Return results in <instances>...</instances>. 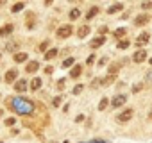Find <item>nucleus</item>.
<instances>
[{"label": "nucleus", "mask_w": 152, "mask_h": 143, "mask_svg": "<svg viewBox=\"0 0 152 143\" xmlns=\"http://www.w3.org/2000/svg\"><path fill=\"white\" fill-rule=\"evenodd\" d=\"M6 106L11 107L15 113L18 115H23V116H29L34 113V102L29 100V98H23V97H16V98H11V100H6Z\"/></svg>", "instance_id": "f257e3e1"}, {"label": "nucleus", "mask_w": 152, "mask_h": 143, "mask_svg": "<svg viewBox=\"0 0 152 143\" xmlns=\"http://www.w3.org/2000/svg\"><path fill=\"white\" fill-rule=\"evenodd\" d=\"M70 34H72V25H63V27L57 29V38H59V39H64V38H68Z\"/></svg>", "instance_id": "f03ea898"}, {"label": "nucleus", "mask_w": 152, "mask_h": 143, "mask_svg": "<svg viewBox=\"0 0 152 143\" xmlns=\"http://www.w3.org/2000/svg\"><path fill=\"white\" fill-rule=\"evenodd\" d=\"M132 113H134L132 109H125L124 113H120V115L116 116V120H118V122H122V123H124V122H129V120L132 118Z\"/></svg>", "instance_id": "7ed1b4c3"}, {"label": "nucleus", "mask_w": 152, "mask_h": 143, "mask_svg": "<svg viewBox=\"0 0 152 143\" xmlns=\"http://www.w3.org/2000/svg\"><path fill=\"white\" fill-rule=\"evenodd\" d=\"M125 100H127L125 95H118V97H115V98L111 100V106H113V107H120V106L125 104Z\"/></svg>", "instance_id": "20e7f679"}, {"label": "nucleus", "mask_w": 152, "mask_h": 143, "mask_svg": "<svg viewBox=\"0 0 152 143\" xmlns=\"http://www.w3.org/2000/svg\"><path fill=\"white\" fill-rule=\"evenodd\" d=\"M16 77H18V70H9L7 74H6V77H4V79H6V82H7V84H11Z\"/></svg>", "instance_id": "39448f33"}, {"label": "nucleus", "mask_w": 152, "mask_h": 143, "mask_svg": "<svg viewBox=\"0 0 152 143\" xmlns=\"http://www.w3.org/2000/svg\"><path fill=\"white\" fill-rule=\"evenodd\" d=\"M145 57H147V52H145V50H138V52L132 55V61H134V63H143Z\"/></svg>", "instance_id": "423d86ee"}, {"label": "nucleus", "mask_w": 152, "mask_h": 143, "mask_svg": "<svg viewBox=\"0 0 152 143\" xmlns=\"http://www.w3.org/2000/svg\"><path fill=\"white\" fill-rule=\"evenodd\" d=\"M81 74H83V66H81V64H75V66L72 68V72H70V77H72V79H77Z\"/></svg>", "instance_id": "0eeeda50"}, {"label": "nucleus", "mask_w": 152, "mask_h": 143, "mask_svg": "<svg viewBox=\"0 0 152 143\" xmlns=\"http://www.w3.org/2000/svg\"><path fill=\"white\" fill-rule=\"evenodd\" d=\"M38 68H39V63H38V61H31V63H27L25 72H29V74H34Z\"/></svg>", "instance_id": "6e6552de"}, {"label": "nucleus", "mask_w": 152, "mask_h": 143, "mask_svg": "<svg viewBox=\"0 0 152 143\" xmlns=\"http://www.w3.org/2000/svg\"><path fill=\"white\" fill-rule=\"evenodd\" d=\"M104 41H106V38H104V36H99V38H95L90 45H91V48H99V47L104 45Z\"/></svg>", "instance_id": "1a4fd4ad"}, {"label": "nucleus", "mask_w": 152, "mask_h": 143, "mask_svg": "<svg viewBox=\"0 0 152 143\" xmlns=\"http://www.w3.org/2000/svg\"><path fill=\"white\" fill-rule=\"evenodd\" d=\"M148 22V16L147 15H140L136 20H134V23H136V27H141V25H145Z\"/></svg>", "instance_id": "9d476101"}, {"label": "nucleus", "mask_w": 152, "mask_h": 143, "mask_svg": "<svg viewBox=\"0 0 152 143\" xmlns=\"http://www.w3.org/2000/svg\"><path fill=\"white\" fill-rule=\"evenodd\" d=\"M147 41H148V32H141V34L138 36V39H136V45L141 47V45H145Z\"/></svg>", "instance_id": "9b49d317"}, {"label": "nucleus", "mask_w": 152, "mask_h": 143, "mask_svg": "<svg viewBox=\"0 0 152 143\" xmlns=\"http://www.w3.org/2000/svg\"><path fill=\"white\" fill-rule=\"evenodd\" d=\"M88 34H90V27H88V25H83V27L77 31V36H79V38H86Z\"/></svg>", "instance_id": "f8f14e48"}, {"label": "nucleus", "mask_w": 152, "mask_h": 143, "mask_svg": "<svg viewBox=\"0 0 152 143\" xmlns=\"http://www.w3.org/2000/svg\"><path fill=\"white\" fill-rule=\"evenodd\" d=\"M122 9H124V4H122V2H118V4H115V6H111L107 13H109V15H115L116 11H122Z\"/></svg>", "instance_id": "ddd939ff"}, {"label": "nucleus", "mask_w": 152, "mask_h": 143, "mask_svg": "<svg viewBox=\"0 0 152 143\" xmlns=\"http://www.w3.org/2000/svg\"><path fill=\"white\" fill-rule=\"evenodd\" d=\"M16 63H23V61H27V54L25 52H18V54H15V57H13Z\"/></svg>", "instance_id": "4468645a"}, {"label": "nucleus", "mask_w": 152, "mask_h": 143, "mask_svg": "<svg viewBox=\"0 0 152 143\" xmlns=\"http://www.w3.org/2000/svg\"><path fill=\"white\" fill-rule=\"evenodd\" d=\"M15 90H16V91H25V90H27V82H25L23 79L18 81V82L15 84Z\"/></svg>", "instance_id": "2eb2a0df"}, {"label": "nucleus", "mask_w": 152, "mask_h": 143, "mask_svg": "<svg viewBox=\"0 0 152 143\" xmlns=\"http://www.w3.org/2000/svg\"><path fill=\"white\" fill-rule=\"evenodd\" d=\"M41 88V79L39 77H36V79H32V82H31V90H39Z\"/></svg>", "instance_id": "dca6fc26"}, {"label": "nucleus", "mask_w": 152, "mask_h": 143, "mask_svg": "<svg viewBox=\"0 0 152 143\" xmlns=\"http://www.w3.org/2000/svg\"><path fill=\"white\" fill-rule=\"evenodd\" d=\"M13 32V25L9 23V25H4L2 29H0V36H6V34H11Z\"/></svg>", "instance_id": "f3484780"}, {"label": "nucleus", "mask_w": 152, "mask_h": 143, "mask_svg": "<svg viewBox=\"0 0 152 143\" xmlns=\"http://www.w3.org/2000/svg\"><path fill=\"white\" fill-rule=\"evenodd\" d=\"M27 27L29 29L34 27V13H27Z\"/></svg>", "instance_id": "a211bd4d"}, {"label": "nucleus", "mask_w": 152, "mask_h": 143, "mask_svg": "<svg viewBox=\"0 0 152 143\" xmlns=\"http://www.w3.org/2000/svg\"><path fill=\"white\" fill-rule=\"evenodd\" d=\"M56 55H57V50H56V48H50V50L45 54V59H47V61H50V59H54Z\"/></svg>", "instance_id": "6ab92c4d"}, {"label": "nucleus", "mask_w": 152, "mask_h": 143, "mask_svg": "<svg viewBox=\"0 0 152 143\" xmlns=\"http://www.w3.org/2000/svg\"><path fill=\"white\" fill-rule=\"evenodd\" d=\"M118 68H120V63H115L109 66V75H116L118 74Z\"/></svg>", "instance_id": "aec40b11"}, {"label": "nucleus", "mask_w": 152, "mask_h": 143, "mask_svg": "<svg viewBox=\"0 0 152 143\" xmlns=\"http://www.w3.org/2000/svg\"><path fill=\"white\" fill-rule=\"evenodd\" d=\"M23 7H25V2H16V4L13 6V9H11V11H13V13H18V11H22Z\"/></svg>", "instance_id": "412c9836"}, {"label": "nucleus", "mask_w": 152, "mask_h": 143, "mask_svg": "<svg viewBox=\"0 0 152 143\" xmlns=\"http://www.w3.org/2000/svg\"><path fill=\"white\" fill-rule=\"evenodd\" d=\"M79 16H81V11L79 9H72L70 11V20H77Z\"/></svg>", "instance_id": "4be33fe9"}, {"label": "nucleus", "mask_w": 152, "mask_h": 143, "mask_svg": "<svg viewBox=\"0 0 152 143\" xmlns=\"http://www.w3.org/2000/svg\"><path fill=\"white\" fill-rule=\"evenodd\" d=\"M97 13H99V7H91L88 13H86V18L90 20V18H93V16H97Z\"/></svg>", "instance_id": "5701e85b"}, {"label": "nucleus", "mask_w": 152, "mask_h": 143, "mask_svg": "<svg viewBox=\"0 0 152 143\" xmlns=\"http://www.w3.org/2000/svg\"><path fill=\"white\" fill-rule=\"evenodd\" d=\"M115 77H116V75H107V77L102 81V84H104V86H109L111 82H115Z\"/></svg>", "instance_id": "b1692460"}, {"label": "nucleus", "mask_w": 152, "mask_h": 143, "mask_svg": "<svg viewBox=\"0 0 152 143\" xmlns=\"http://www.w3.org/2000/svg\"><path fill=\"white\" fill-rule=\"evenodd\" d=\"M124 34H125V29H124V27H120V29H116V31H115V34H113V36H115V38H122Z\"/></svg>", "instance_id": "393cba45"}, {"label": "nucleus", "mask_w": 152, "mask_h": 143, "mask_svg": "<svg viewBox=\"0 0 152 143\" xmlns=\"http://www.w3.org/2000/svg\"><path fill=\"white\" fill-rule=\"evenodd\" d=\"M127 47H129V41H127V39H122V41L118 43V48H120V50H124V48H127Z\"/></svg>", "instance_id": "a878e982"}, {"label": "nucleus", "mask_w": 152, "mask_h": 143, "mask_svg": "<svg viewBox=\"0 0 152 143\" xmlns=\"http://www.w3.org/2000/svg\"><path fill=\"white\" fill-rule=\"evenodd\" d=\"M72 64H73V57H68V59L63 61V66H64V68H68V66H72Z\"/></svg>", "instance_id": "bb28decb"}, {"label": "nucleus", "mask_w": 152, "mask_h": 143, "mask_svg": "<svg viewBox=\"0 0 152 143\" xmlns=\"http://www.w3.org/2000/svg\"><path fill=\"white\" fill-rule=\"evenodd\" d=\"M106 107H107V98H102V100H100V104H99V109H100V111H104Z\"/></svg>", "instance_id": "cd10ccee"}, {"label": "nucleus", "mask_w": 152, "mask_h": 143, "mask_svg": "<svg viewBox=\"0 0 152 143\" xmlns=\"http://www.w3.org/2000/svg\"><path fill=\"white\" fill-rule=\"evenodd\" d=\"M83 88H84L83 84H77V86H75V88H73V95H79V93L83 91Z\"/></svg>", "instance_id": "c85d7f7f"}, {"label": "nucleus", "mask_w": 152, "mask_h": 143, "mask_svg": "<svg viewBox=\"0 0 152 143\" xmlns=\"http://www.w3.org/2000/svg\"><path fill=\"white\" fill-rule=\"evenodd\" d=\"M61 98H63V97H56V98L52 100V106H56V107H57V106H61Z\"/></svg>", "instance_id": "c756f323"}, {"label": "nucleus", "mask_w": 152, "mask_h": 143, "mask_svg": "<svg viewBox=\"0 0 152 143\" xmlns=\"http://www.w3.org/2000/svg\"><path fill=\"white\" fill-rule=\"evenodd\" d=\"M141 9H152V2H143L141 4Z\"/></svg>", "instance_id": "7c9ffc66"}, {"label": "nucleus", "mask_w": 152, "mask_h": 143, "mask_svg": "<svg viewBox=\"0 0 152 143\" xmlns=\"http://www.w3.org/2000/svg\"><path fill=\"white\" fill-rule=\"evenodd\" d=\"M106 32H107V27H99V34L100 36H104Z\"/></svg>", "instance_id": "2f4dec72"}, {"label": "nucleus", "mask_w": 152, "mask_h": 143, "mask_svg": "<svg viewBox=\"0 0 152 143\" xmlns=\"http://www.w3.org/2000/svg\"><path fill=\"white\" fill-rule=\"evenodd\" d=\"M48 48V41H43L41 45H39V50H47Z\"/></svg>", "instance_id": "473e14b6"}, {"label": "nucleus", "mask_w": 152, "mask_h": 143, "mask_svg": "<svg viewBox=\"0 0 152 143\" xmlns=\"http://www.w3.org/2000/svg\"><path fill=\"white\" fill-rule=\"evenodd\" d=\"M63 88H64V79L57 81V90H63Z\"/></svg>", "instance_id": "72a5a7b5"}, {"label": "nucleus", "mask_w": 152, "mask_h": 143, "mask_svg": "<svg viewBox=\"0 0 152 143\" xmlns=\"http://www.w3.org/2000/svg\"><path fill=\"white\" fill-rule=\"evenodd\" d=\"M15 122H16L15 118H7V120H6V125H15Z\"/></svg>", "instance_id": "f704fd0d"}, {"label": "nucleus", "mask_w": 152, "mask_h": 143, "mask_svg": "<svg viewBox=\"0 0 152 143\" xmlns=\"http://www.w3.org/2000/svg\"><path fill=\"white\" fill-rule=\"evenodd\" d=\"M52 72H54V68H52V66H47V68H45V74H48V75H50Z\"/></svg>", "instance_id": "c9c22d12"}, {"label": "nucleus", "mask_w": 152, "mask_h": 143, "mask_svg": "<svg viewBox=\"0 0 152 143\" xmlns=\"http://www.w3.org/2000/svg\"><path fill=\"white\" fill-rule=\"evenodd\" d=\"M93 61H95V55H90V57H88V61H86V63H88V64H93Z\"/></svg>", "instance_id": "e433bc0d"}, {"label": "nucleus", "mask_w": 152, "mask_h": 143, "mask_svg": "<svg viewBox=\"0 0 152 143\" xmlns=\"http://www.w3.org/2000/svg\"><path fill=\"white\" fill-rule=\"evenodd\" d=\"M106 63H107V59H106V57H102V59H100V61H99V66H104V64H106Z\"/></svg>", "instance_id": "4c0bfd02"}, {"label": "nucleus", "mask_w": 152, "mask_h": 143, "mask_svg": "<svg viewBox=\"0 0 152 143\" xmlns=\"http://www.w3.org/2000/svg\"><path fill=\"white\" fill-rule=\"evenodd\" d=\"M140 90H141V84H136V86L132 88V91H140Z\"/></svg>", "instance_id": "58836bf2"}, {"label": "nucleus", "mask_w": 152, "mask_h": 143, "mask_svg": "<svg viewBox=\"0 0 152 143\" xmlns=\"http://www.w3.org/2000/svg\"><path fill=\"white\" fill-rule=\"evenodd\" d=\"M83 120H84V116H83V115H79L77 118H75V122H83Z\"/></svg>", "instance_id": "ea45409f"}, {"label": "nucleus", "mask_w": 152, "mask_h": 143, "mask_svg": "<svg viewBox=\"0 0 152 143\" xmlns=\"http://www.w3.org/2000/svg\"><path fill=\"white\" fill-rule=\"evenodd\" d=\"M147 81H152V72H150V74L147 75Z\"/></svg>", "instance_id": "a19ab883"}, {"label": "nucleus", "mask_w": 152, "mask_h": 143, "mask_svg": "<svg viewBox=\"0 0 152 143\" xmlns=\"http://www.w3.org/2000/svg\"><path fill=\"white\" fill-rule=\"evenodd\" d=\"M2 115H4V111H2V109H0V116H2Z\"/></svg>", "instance_id": "79ce46f5"}, {"label": "nucleus", "mask_w": 152, "mask_h": 143, "mask_svg": "<svg viewBox=\"0 0 152 143\" xmlns=\"http://www.w3.org/2000/svg\"><path fill=\"white\" fill-rule=\"evenodd\" d=\"M148 116H150V118H152V111H150V113H148Z\"/></svg>", "instance_id": "37998d69"}, {"label": "nucleus", "mask_w": 152, "mask_h": 143, "mask_svg": "<svg viewBox=\"0 0 152 143\" xmlns=\"http://www.w3.org/2000/svg\"><path fill=\"white\" fill-rule=\"evenodd\" d=\"M0 6H4V2H0Z\"/></svg>", "instance_id": "c03bdc74"}, {"label": "nucleus", "mask_w": 152, "mask_h": 143, "mask_svg": "<svg viewBox=\"0 0 152 143\" xmlns=\"http://www.w3.org/2000/svg\"><path fill=\"white\" fill-rule=\"evenodd\" d=\"M150 64H152V59H150Z\"/></svg>", "instance_id": "a18cd8bd"}]
</instances>
